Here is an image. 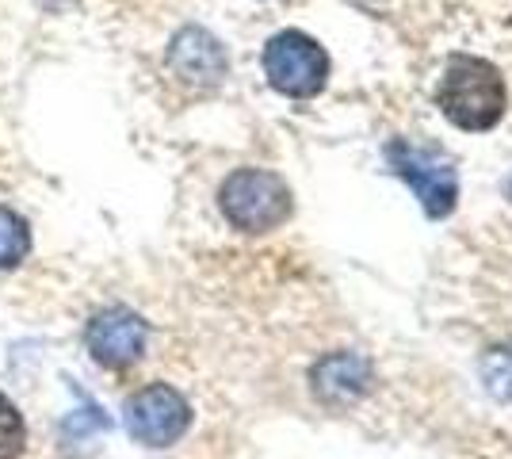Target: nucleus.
Wrapping results in <instances>:
<instances>
[{"instance_id": "obj_7", "label": "nucleus", "mask_w": 512, "mask_h": 459, "mask_svg": "<svg viewBox=\"0 0 512 459\" xmlns=\"http://www.w3.org/2000/svg\"><path fill=\"white\" fill-rule=\"evenodd\" d=\"M169 69L180 85L188 88H218L226 77V50L203 27H184L176 31V39L169 46Z\"/></svg>"}, {"instance_id": "obj_8", "label": "nucleus", "mask_w": 512, "mask_h": 459, "mask_svg": "<svg viewBox=\"0 0 512 459\" xmlns=\"http://www.w3.org/2000/svg\"><path fill=\"white\" fill-rule=\"evenodd\" d=\"M310 387L321 406H352L371 387V364L360 352H329L310 372Z\"/></svg>"}, {"instance_id": "obj_12", "label": "nucleus", "mask_w": 512, "mask_h": 459, "mask_svg": "<svg viewBox=\"0 0 512 459\" xmlns=\"http://www.w3.org/2000/svg\"><path fill=\"white\" fill-rule=\"evenodd\" d=\"M482 383L497 402H512V345L490 349L482 360Z\"/></svg>"}, {"instance_id": "obj_3", "label": "nucleus", "mask_w": 512, "mask_h": 459, "mask_svg": "<svg viewBox=\"0 0 512 459\" xmlns=\"http://www.w3.org/2000/svg\"><path fill=\"white\" fill-rule=\"evenodd\" d=\"M264 73L276 92L310 100L329 81V54L306 31H279L276 39H268L264 46Z\"/></svg>"}, {"instance_id": "obj_10", "label": "nucleus", "mask_w": 512, "mask_h": 459, "mask_svg": "<svg viewBox=\"0 0 512 459\" xmlns=\"http://www.w3.org/2000/svg\"><path fill=\"white\" fill-rule=\"evenodd\" d=\"M31 257V226L12 207H0V272H12Z\"/></svg>"}, {"instance_id": "obj_1", "label": "nucleus", "mask_w": 512, "mask_h": 459, "mask_svg": "<svg viewBox=\"0 0 512 459\" xmlns=\"http://www.w3.org/2000/svg\"><path fill=\"white\" fill-rule=\"evenodd\" d=\"M436 104L459 131H490L505 115V81L501 69L486 58L455 54L436 85Z\"/></svg>"}, {"instance_id": "obj_9", "label": "nucleus", "mask_w": 512, "mask_h": 459, "mask_svg": "<svg viewBox=\"0 0 512 459\" xmlns=\"http://www.w3.org/2000/svg\"><path fill=\"white\" fill-rule=\"evenodd\" d=\"M73 394H77V410L62 417V425H58V448H62L65 459H88L100 452V440L111 429V417L81 387H73Z\"/></svg>"}, {"instance_id": "obj_11", "label": "nucleus", "mask_w": 512, "mask_h": 459, "mask_svg": "<svg viewBox=\"0 0 512 459\" xmlns=\"http://www.w3.org/2000/svg\"><path fill=\"white\" fill-rule=\"evenodd\" d=\"M27 452V421L20 406L0 391V459H20Z\"/></svg>"}, {"instance_id": "obj_5", "label": "nucleus", "mask_w": 512, "mask_h": 459, "mask_svg": "<svg viewBox=\"0 0 512 459\" xmlns=\"http://www.w3.org/2000/svg\"><path fill=\"white\" fill-rule=\"evenodd\" d=\"M85 345L100 368L127 372V368H134V364L146 356L150 322H146L138 310H130V306H104V310L92 314V322H88Z\"/></svg>"}, {"instance_id": "obj_6", "label": "nucleus", "mask_w": 512, "mask_h": 459, "mask_svg": "<svg viewBox=\"0 0 512 459\" xmlns=\"http://www.w3.org/2000/svg\"><path fill=\"white\" fill-rule=\"evenodd\" d=\"M386 157H390V169L417 192L428 219H448L455 211V199H459V176L448 161L440 153L417 150L406 142H390Z\"/></svg>"}, {"instance_id": "obj_4", "label": "nucleus", "mask_w": 512, "mask_h": 459, "mask_svg": "<svg viewBox=\"0 0 512 459\" xmlns=\"http://www.w3.org/2000/svg\"><path fill=\"white\" fill-rule=\"evenodd\" d=\"M123 425H127L130 440H138L146 448H172L192 429V406L169 383H150L127 398Z\"/></svg>"}, {"instance_id": "obj_2", "label": "nucleus", "mask_w": 512, "mask_h": 459, "mask_svg": "<svg viewBox=\"0 0 512 459\" xmlns=\"http://www.w3.org/2000/svg\"><path fill=\"white\" fill-rule=\"evenodd\" d=\"M218 207L241 234H272L295 211L287 180L268 169H237L226 176L218 188Z\"/></svg>"}]
</instances>
